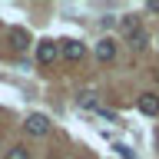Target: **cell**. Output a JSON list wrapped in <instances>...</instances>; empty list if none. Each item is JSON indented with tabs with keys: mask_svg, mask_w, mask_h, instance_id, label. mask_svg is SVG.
<instances>
[{
	"mask_svg": "<svg viewBox=\"0 0 159 159\" xmlns=\"http://www.w3.org/2000/svg\"><path fill=\"white\" fill-rule=\"evenodd\" d=\"M80 106H83V109H93V113H96V109H99L96 93H80Z\"/></svg>",
	"mask_w": 159,
	"mask_h": 159,
	"instance_id": "cell-8",
	"label": "cell"
},
{
	"mask_svg": "<svg viewBox=\"0 0 159 159\" xmlns=\"http://www.w3.org/2000/svg\"><path fill=\"white\" fill-rule=\"evenodd\" d=\"M7 159H30V152L23 146H13V149H7Z\"/></svg>",
	"mask_w": 159,
	"mask_h": 159,
	"instance_id": "cell-10",
	"label": "cell"
},
{
	"mask_svg": "<svg viewBox=\"0 0 159 159\" xmlns=\"http://www.w3.org/2000/svg\"><path fill=\"white\" fill-rule=\"evenodd\" d=\"M57 57H60V43H57V40H40V43H37V60L43 63V66L53 63Z\"/></svg>",
	"mask_w": 159,
	"mask_h": 159,
	"instance_id": "cell-3",
	"label": "cell"
},
{
	"mask_svg": "<svg viewBox=\"0 0 159 159\" xmlns=\"http://www.w3.org/2000/svg\"><path fill=\"white\" fill-rule=\"evenodd\" d=\"M60 57L70 60V63H76V60L86 57V47H83L80 40H63V43H60Z\"/></svg>",
	"mask_w": 159,
	"mask_h": 159,
	"instance_id": "cell-2",
	"label": "cell"
},
{
	"mask_svg": "<svg viewBox=\"0 0 159 159\" xmlns=\"http://www.w3.org/2000/svg\"><path fill=\"white\" fill-rule=\"evenodd\" d=\"M113 149H116V156H119V159H133V149H129L126 143H116Z\"/></svg>",
	"mask_w": 159,
	"mask_h": 159,
	"instance_id": "cell-11",
	"label": "cell"
},
{
	"mask_svg": "<svg viewBox=\"0 0 159 159\" xmlns=\"http://www.w3.org/2000/svg\"><path fill=\"white\" fill-rule=\"evenodd\" d=\"M23 129H27L30 136H47L50 133V119L43 116V113H30L27 123H23Z\"/></svg>",
	"mask_w": 159,
	"mask_h": 159,
	"instance_id": "cell-1",
	"label": "cell"
},
{
	"mask_svg": "<svg viewBox=\"0 0 159 159\" xmlns=\"http://www.w3.org/2000/svg\"><path fill=\"white\" fill-rule=\"evenodd\" d=\"M96 60H103V63H109V60H116V43L109 37H103L96 43Z\"/></svg>",
	"mask_w": 159,
	"mask_h": 159,
	"instance_id": "cell-5",
	"label": "cell"
},
{
	"mask_svg": "<svg viewBox=\"0 0 159 159\" xmlns=\"http://www.w3.org/2000/svg\"><path fill=\"white\" fill-rule=\"evenodd\" d=\"M146 10H149V13H159V0H152V3H146Z\"/></svg>",
	"mask_w": 159,
	"mask_h": 159,
	"instance_id": "cell-12",
	"label": "cell"
},
{
	"mask_svg": "<svg viewBox=\"0 0 159 159\" xmlns=\"http://www.w3.org/2000/svg\"><path fill=\"white\" fill-rule=\"evenodd\" d=\"M156 149H159V129H156Z\"/></svg>",
	"mask_w": 159,
	"mask_h": 159,
	"instance_id": "cell-13",
	"label": "cell"
},
{
	"mask_svg": "<svg viewBox=\"0 0 159 159\" xmlns=\"http://www.w3.org/2000/svg\"><path fill=\"white\" fill-rule=\"evenodd\" d=\"M139 113H143V116H156L159 113V96L156 93H143V96H139Z\"/></svg>",
	"mask_w": 159,
	"mask_h": 159,
	"instance_id": "cell-4",
	"label": "cell"
},
{
	"mask_svg": "<svg viewBox=\"0 0 159 159\" xmlns=\"http://www.w3.org/2000/svg\"><path fill=\"white\" fill-rule=\"evenodd\" d=\"M146 43H149V37H146V33H143V30H139V33H133V37H129V47H133V50H146Z\"/></svg>",
	"mask_w": 159,
	"mask_h": 159,
	"instance_id": "cell-9",
	"label": "cell"
},
{
	"mask_svg": "<svg viewBox=\"0 0 159 159\" xmlns=\"http://www.w3.org/2000/svg\"><path fill=\"white\" fill-rule=\"evenodd\" d=\"M119 33H123V37H133V33H139V17H133V13H126V17L119 20Z\"/></svg>",
	"mask_w": 159,
	"mask_h": 159,
	"instance_id": "cell-6",
	"label": "cell"
},
{
	"mask_svg": "<svg viewBox=\"0 0 159 159\" xmlns=\"http://www.w3.org/2000/svg\"><path fill=\"white\" fill-rule=\"evenodd\" d=\"M10 43H13V47H17V50H23V47H27V43H30V37H27V33H23V30H10Z\"/></svg>",
	"mask_w": 159,
	"mask_h": 159,
	"instance_id": "cell-7",
	"label": "cell"
}]
</instances>
